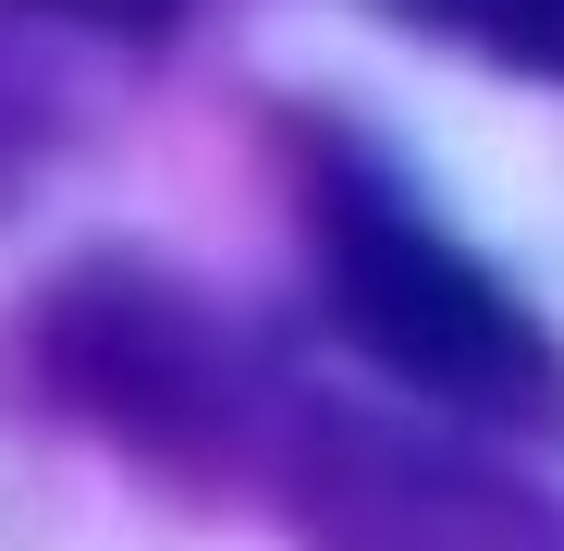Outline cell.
<instances>
[{"label":"cell","mask_w":564,"mask_h":551,"mask_svg":"<svg viewBox=\"0 0 564 551\" xmlns=\"http://www.w3.org/2000/svg\"><path fill=\"white\" fill-rule=\"evenodd\" d=\"M319 283L344 343L393 367L417 405L503 441H564V343L368 159L319 172Z\"/></svg>","instance_id":"cell-1"},{"label":"cell","mask_w":564,"mask_h":551,"mask_svg":"<svg viewBox=\"0 0 564 551\" xmlns=\"http://www.w3.org/2000/svg\"><path fill=\"white\" fill-rule=\"evenodd\" d=\"M295 515L307 551H564V503L405 429H307Z\"/></svg>","instance_id":"cell-2"},{"label":"cell","mask_w":564,"mask_h":551,"mask_svg":"<svg viewBox=\"0 0 564 551\" xmlns=\"http://www.w3.org/2000/svg\"><path fill=\"white\" fill-rule=\"evenodd\" d=\"M62 393L99 405V417L135 429V441L209 453V441L234 429V343L184 307V295L86 283V295H62Z\"/></svg>","instance_id":"cell-3"},{"label":"cell","mask_w":564,"mask_h":551,"mask_svg":"<svg viewBox=\"0 0 564 551\" xmlns=\"http://www.w3.org/2000/svg\"><path fill=\"white\" fill-rule=\"evenodd\" d=\"M381 13L454 37V49H479L503 74H564V0H381Z\"/></svg>","instance_id":"cell-4"},{"label":"cell","mask_w":564,"mask_h":551,"mask_svg":"<svg viewBox=\"0 0 564 551\" xmlns=\"http://www.w3.org/2000/svg\"><path fill=\"white\" fill-rule=\"evenodd\" d=\"M25 13L86 25V37H172V25H184V0H25Z\"/></svg>","instance_id":"cell-5"}]
</instances>
